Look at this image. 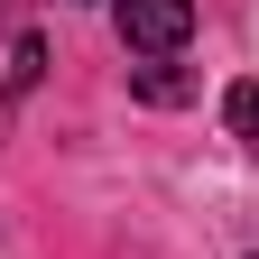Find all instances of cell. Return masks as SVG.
<instances>
[{
  "label": "cell",
  "instance_id": "obj_3",
  "mask_svg": "<svg viewBox=\"0 0 259 259\" xmlns=\"http://www.w3.org/2000/svg\"><path fill=\"white\" fill-rule=\"evenodd\" d=\"M130 93H139V102H157V111H176V102H194V74H176V65L157 56V65H139V74H130Z\"/></svg>",
  "mask_w": 259,
  "mask_h": 259
},
{
  "label": "cell",
  "instance_id": "obj_1",
  "mask_svg": "<svg viewBox=\"0 0 259 259\" xmlns=\"http://www.w3.org/2000/svg\"><path fill=\"white\" fill-rule=\"evenodd\" d=\"M185 37H194V0H120V47L176 56Z\"/></svg>",
  "mask_w": 259,
  "mask_h": 259
},
{
  "label": "cell",
  "instance_id": "obj_2",
  "mask_svg": "<svg viewBox=\"0 0 259 259\" xmlns=\"http://www.w3.org/2000/svg\"><path fill=\"white\" fill-rule=\"evenodd\" d=\"M37 74H47V37L37 28H0V102H19Z\"/></svg>",
  "mask_w": 259,
  "mask_h": 259
},
{
  "label": "cell",
  "instance_id": "obj_4",
  "mask_svg": "<svg viewBox=\"0 0 259 259\" xmlns=\"http://www.w3.org/2000/svg\"><path fill=\"white\" fill-rule=\"evenodd\" d=\"M222 120H232V139L259 157V83H232V93H222Z\"/></svg>",
  "mask_w": 259,
  "mask_h": 259
}]
</instances>
